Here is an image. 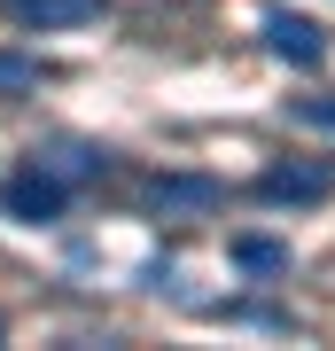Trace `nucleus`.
Segmentation results:
<instances>
[{
    "mask_svg": "<svg viewBox=\"0 0 335 351\" xmlns=\"http://www.w3.org/2000/svg\"><path fill=\"white\" fill-rule=\"evenodd\" d=\"M47 172L62 180V188H86V180L110 172V149H94V141H47V149H32Z\"/></svg>",
    "mask_w": 335,
    "mask_h": 351,
    "instance_id": "5",
    "label": "nucleus"
},
{
    "mask_svg": "<svg viewBox=\"0 0 335 351\" xmlns=\"http://www.w3.org/2000/svg\"><path fill=\"white\" fill-rule=\"evenodd\" d=\"M327 195H335L327 164H273V172H258V203H327Z\"/></svg>",
    "mask_w": 335,
    "mask_h": 351,
    "instance_id": "3",
    "label": "nucleus"
},
{
    "mask_svg": "<svg viewBox=\"0 0 335 351\" xmlns=\"http://www.w3.org/2000/svg\"><path fill=\"white\" fill-rule=\"evenodd\" d=\"M265 47H273L281 63H297V71H320L327 63V32L312 24V16H297V8H273V16H265Z\"/></svg>",
    "mask_w": 335,
    "mask_h": 351,
    "instance_id": "2",
    "label": "nucleus"
},
{
    "mask_svg": "<svg viewBox=\"0 0 335 351\" xmlns=\"http://www.w3.org/2000/svg\"><path fill=\"white\" fill-rule=\"evenodd\" d=\"M226 203V180H211V172H164V180H149V211H219Z\"/></svg>",
    "mask_w": 335,
    "mask_h": 351,
    "instance_id": "4",
    "label": "nucleus"
},
{
    "mask_svg": "<svg viewBox=\"0 0 335 351\" xmlns=\"http://www.w3.org/2000/svg\"><path fill=\"white\" fill-rule=\"evenodd\" d=\"M39 55H16V47H0V94H39Z\"/></svg>",
    "mask_w": 335,
    "mask_h": 351,
    "instance_id": "8",
    "label": "nucleus"
},
{
    "mask_svg": "<svg viewBox=\"0 0 335 351\" xmlns=\"http://www.w3.org/2000/svg\"><path fill=\"white\" fill-rule=\"evenodd\" d=\"M71 195H78V188H62V180H55L39 156H24L8 180H0V211L24 219V226H55L62 211H71Z\"/></svg>",
    "mask_w": 335,
    "mask_h": 351,
    "instance_id": "1",
    "label": "nucleus"
},
{
    "mask_svg": "<svg viewBox=\"0 0 335 351\" xmlns=\"http://www.w3.org/2000/svg\"><path fill=\"white\" fill-rule=\"evenodd\" d=\"M234 265L258 274V281H281V274H288V242H273V234H234Z\"/></svg>",
    "mask_w": 335,
    "mask_h": 351,
    "instance_id": "7",
    "label": "nucleus"
},
{
    "mask_svg": "<svg viewBox=\"0 0 335 351\" xmlns=\"http://www.w3.org/2000/svg\"><path fill=\"white\" fill-rule=\"evenodd\" d=\"M219 320H249V328H288V313H273V304H219Z\"/></svg>",
    "mask_w": 335,
    "mask_h": 351,
    "instance_id": "10",
    "label": "nucleus"
},
{
    "mask_svg": "<svg viewBox=\"0 0 335 351\" xmlns=\"http://www.w3.org/2000/svg\"><path fill=\"white\" fill-rule=\"evenodd\" d=\"M288 117H297V125H320V133H335V94H304V101H288Z\"/></svg>",
    "mask_w": 335,
    "mask_h": 351,
    "instance_id": "9",
    "label": "nucleus"
},
{
    "mask_svg": "<svg viewBox=\"0 0 335 351\" xmlns=\"http://www.w3.org/2000/svg\"><path fill=\"white\" fill-rule=\"evenodd\" d=\"M16 24H94L110 0H0Z\"/></svg>",
    "mask_w": 335,
    "mask_h": 351,
    "instance_id": "6",
    "label": "nucleus"
}]
</instances>
